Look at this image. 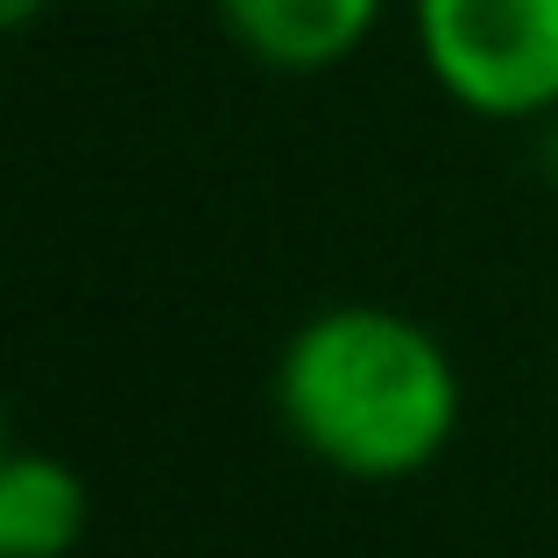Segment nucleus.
<instances>
[{
    "label": "nucleus",
    "mask_w": 558,
    "mask_h": 558,
    "mask_svg": "<svg viewBox=\"0 0 558 558\" xmlns=\"http://www.w3.org/2000/svg\"><path fill=\"white\" fill-rule=\"evenodd\" d=\"M276 417L347 481H410L460 438V361L396 304H326L276 354Z\"/></svg>",
    "instance_id": "nucleus-1"
},
{
    "label": "nucleus",
    "mask_w": 558,
    "mask_h": 558,
    "mask_svg": "<svg viewBox=\"0 0 558 558\" xmlns=\"http://www.w3.org/2000/svg\"><path fill=\"white\" fill-rule=\"evenodd\" d=\"M410 43L474 121H558V0H410Z\"/></svg>",
    "instance_id": "nucleus-2"
},
{
    "label": "nucleus",
    "mask_w": 558,
    "mask_h": 558,
    "mask_svg": "<svg viewBox=\"0 0 558 558\" xmlns=\"http://www.w3.org/2000/svg\"><path fill=\"white\" fill-rule=\"evenodd\" d=\"M227 36L269 71H332L368 50L389 0H213Z\"/></svg>",
    "instance_id": "nucleus-3"
},
{
    "label": "nucleus",
    "mask_w": 558,
    "mask_h": 558,
    "mask_svg": "<svg viewBox=\"0 0 558 558\" xmlns=\"http://www.w3.org/2000/svg\"><path fill=\"white\" fill-rule=\"evenodd\" d=\"M85 481L57 452H8L0 460V558H71L85 537Z\"/></svg>",
    "instance_id": "nucleus-4"
},
{
    "label": "nucleus",
    "mask_w": 558,
    "mask_h": 558,
    "mask_svg": "<svg viewBox=\"0 0 558 558\" xmlns=\"http://www.w3.org/2000/svg\"><path fill=\"white\" fill-rule=\"evenodd\" d=\"M43 8H50V0H0V22H8V28H28Z\"/></svg>",
    "instance_id": "nucleus-5"
},
{
    "label": "nucleus",
    "mask_w": 558,
    "mask_h": 558,
    "mask_svg": "<svg viewBox=\"0 0 558 558\" xmlns=\"http://www.w3.org/2000/svg\"><path fill=\"white\" fill-rule=\"evenodd\" d=\"M551 156H558V149H551Z\"/></svg>",
    "instance_id": "nucleus-6"
}]
</instances>
